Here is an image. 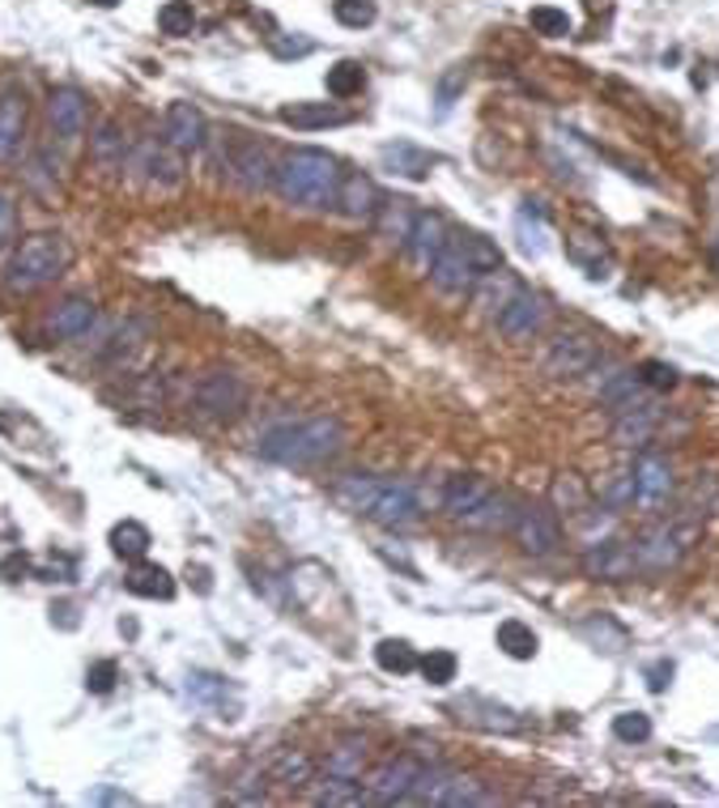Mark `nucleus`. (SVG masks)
<instances>
[{
    "instance_id": "37",
    "label": "nucleus",
    "mask_w": 719,
    "mask_h": 808,
    "mask_svg": "<svg viewBox=\"0 0 719 808\" xmlns=\"http://www.w3.org/2000/svg\"><path fill=\"white\" fill-rule=\"evenodd\" d=\"M324 86H328L333 98H358L362 86H366V72H362L358 60H336L328 77H324Z\"/></svg>"
},
{
    "instance_id": "7",
    "label": "nucleus",
    "mask_w": 719,
    "mask_h": 808,
    "mask_svg": "<svg viewBox=\"0 0 719 808\" xmlns=\"http://www.w3.org/2000/svg\"><path fill=\"white\" fill-rule=\"evenodd\" d=\"M217 162H221V175L235 188L252 191V196L273 188V175H277L273 154L260 141H252L247 132H221L217 137Z\"/></svg>"
},
{
    "instance_id": "9",
    "label": "nucleus",
    "mask_w": 719,
    "mask_h": 808,
    "mask_svg": "<svg viewBox=\"0 0 719 808\" xmlns=\"http://www.w3.org/2000/svg\"><path fill=\"white\" fill-rule=\"evenodd\" d=\"M193 408L196 417L226 426V422L243 417V408H247V383L235 371H205L193 387Z\"/></svg>"
},
{
    "instance_id": "4",
    "label": "nucleus",
    "mask_w": 719,
    "mask_h": 808,
    "mask_svg": "<svg viewBox=\"0 0 719 808\" xmlns=\"http://www.w3.org/2000/svg\"><path fill=\"white\" fill-rule=\"evenodd\" d=\"M499 268H503V252L485 235H452L447 247L439 252V260L431 264V282L439 294L464 298L481 286V277H490Z\"/></svg>"
},
{
    "instance_id": "6",
    "label": "nucleus",
    "mask_w": 719,
    "mask_h": 808,
    "mask_svg": "<svg viewBox=\"0 0 719 808\" xmlns=\"http://www.w3.org/2000/svg\"><path fill=\"white\" fill-rule=\"evenodd\" d=\"M69 264H72V247L65 235H51V230L26 235L13 247L9 264H4V289L9 294H35V289L51 286L56 277H65Z\"/></svg>"
},
{
    "instance_id": "43",
    "label": "nucleus",
    "mask_w": 719,
    "mask_h": 808,
    "mask_svg": "<svg viewBox=\"0 0 719 808\" xmlns=\"http://www.w3.org/2000/svg\"><path fill=\"white\" fill-rule=\"evenodd\" d=\"M333 18L345 30H366L380 18V9H375V0H333Z\"/></svg>"
},
{
    "instance_id": "11",
    "label": "nucleus",
    "mask_w": 719,
    "mask_h": 808,
    "mask_svg": "<svg viewBox=\"0 0 719 808\" xmlns=\"http://www.w3.org/2000/svg\"><path fill=\"white\" fill-rule=\"evenodd\" d=\"M604 354H600V341L588 333H558L550 341V349L541 357V366H545V375L553 380H583V375H592Z\"/></svg>"
},
{
    "instance_id": "1",
    "label": "nucleus",
    "mask_w": 719,
    "mask_h": 808,
    "mask_svg": "<svg viewBox=\"0 0 719 808\" xmlns=\"http://www.w3.org/2000/svg\"><path fill=\"white\" fill-rule=\"evenodd\" d=\"M333 499L354 511L362 520H375L384 528H408L422 515L417 502V485L413 481H392V476H371V473H349L333 485Z\"/></svg>"
},
{
    "instance_id": "26",
    "label": "nucleus",
    "mask_w": 719,
    "mask_h": 808,
    "mask_svg": "<svg viewBox=\"0 0 719 808\" xmlns=\"http://www.w3.org/2000/svg\"><path fill=\"white\" fill-rule=\"evenodd\" d=\"M366 758H371V745L362 737L336 740V749H328V758H324V775H333V779H362Z\"/></svg>"
},
{
    "instance_id": "17",
    "label": "nucleus",
    "mask_w": 719,
    "mask_h": 808,
    "mask_svg": "<svg viewBox=\"0 0 719 808\" xmlns=\"http://www.w3.org/2000/svg\"><path fill=\"white\" fill-rule=\"evenodd\" d=\"M95 324H98V307L90 298H81V294L60 298V303L48 311V319H43V328H48L56 341H81Z\"/></svg>"
},
{
    "instance_id": "18",
    "label": "nucleus",
    "mask_w": 719,
    "mask_h": 808,
    "mask_svg": "<svg viewBox=\"0 0 719 808\" xmlns=\"http://www.w3.org/2000/svg\"><path fill=\"white\" fill-rule=\"evenodd\" d=\"M447 238H452V230H447V221L439 214H422L417 209V221H413V230H408V260L417 264L422 273H431V264L439 260V252L447 247Z\"/></svg>"
},
{
    "instance_id": "8",
    "label": "nucleus",
    "mask_w": 719,
    "mask_h": 808,
    "mask_svg": "<svg viewBox=\"0 0 719 808\" xmlns=\"http://www.w3.org/2000/svg\"><path fill=\"white\" fill-rule=\"evenodd\" d=\"M698 528L695 520L686 523H656V528H648L639 541H634V553H639V571L643 574H664L672 571L690 549H695L698 541Z\"/></svg>"
},
{
    "instance_id": "19",
    "label": "nucleus",
    "mask_w": 719,
    "mask_h": 808,
    "mask_svg": "<svg viewBox=\"0 0 719 808\" xmlns=\"http://www.w3.org/2000/svg\"><path fill=\"white\" fill-rule=\"evenodd\" d=\"M162 137L175 154H196L205 145V116L193 102H170L167 119H162Z\"/></svg>"
},
{
    "instance_id": "47",
    "label": "nucleus",
    "mask_w": 719,
    "mask_h": 808,
    "mask_svg": "<svg viewBox=\"0 0 719 808\" xmlns=\"http://www.w3.org/2000/svg\"><path fill=\"white\" fill-rule=\"evenodd\" d=\"M464 81H469V72H464V69H447L443 77H439V90H434V102H439L434 111H439V116H447V111L456 107V98H460V90H464Z\"/></svg>"
},
{
    "instance_id": "32",
    "label": "nucleus",
    "mask_w": 719,
    "mask_h": 808,
    "mask_svg": "<svg viewBox=\"0 0 719 808\" xmlns=\"http://www.w3.org/2000/svg\"><path fill=\"white\" fill-rule=\"evenodd\" d=\"M567 256H571L588 277H597L600 282V277H604L600 268H609V243L600 235H583V230H579V235L567 238Z\"/></svg>"
},
{
    "instance_id": "52",
    "label": "nucleus",
    "mask_w": 719,
    "mask_h": 808,
    "mask_svg": "<svg viewBox=\"0 0 719 808\" xmlns=\"http://www.w3.org/2000/svg\"><path fill=\"white\" fill-rule=\"evenodd\" d=\"M13 235H18V209H13V200L0 191V243H9Z\"/></svg>"
},
{
    "instance_id": "54",
    "label": "nucleus",
    "mask_w": 719,
    "mask_h": 808,
    "mask_svg": "<svg viewBox=\"0 0 719 808\" xmlns=\"http://www.w3.org/2000/svg\"><path fill=\"white\" fill-rule=\"evenodd\" d=\"M648 677H651V681H648L651 690L664 693V690H669V681H672V664H656V668H651V672H648Z\"/></svg>"
},
{
    "instance_id": "30",
    "label": "nucleus",
    "mask_w": 719,
    "mask_h": 808,
    "mask_svg": "<svg viewBox=\"0 0 719 808\" xmlns=\"http://www.w3.org/2000/svg\"><path fill=\"white\" fill-rule=\"evenodd\" d=\"M26 132V98L22 95H0V162L13 158V149Z\"/></svg>"
},
{
    "instance_id": "40",
    "label": "nucleus",
    "mask_w": 719,
    "mask_h": 808,
    "mask_svg": "<svg viewBox=\"0 0 719 808\" xmlns=\"http://www.w3.org/2000/svg\"><path fill=\"white\" fill-rule=\"evenodd\" d=\"M158 30H162V35H170V39H184V35H193V30H196L193 0H167V4L158 9Z\"/></svg>"
},
{
    "instance_id": "20",
    "label": "nucleus",
    "mask_w": 719,
    "mask_h": 808,
    "mask_svg": "<svg viewBox=\"0 0 719 808\" xmlns=\"http://www.w3.org/2000/svg\"><path fill=\"white\" fill-rule=\"evenodd\" d=\"M597 401L618 417L626 408H634V404L648 401V387L639 380V371H626V366H613V371H604V380L597 383Z\"/></svg>"
},
{
    "instance_id": "2",
    "label": "nucleus",
    "mask_w": 719,
    "mask_h": 808,
    "mask_svg": "<svg viewBox=\"0 0 719 808\" xmlns=\"http://www.w3.org/2000/svg\"><path fill=\"white\" fill-rule=\"evenodd\" d=\"M341 179H345V170H341L333 154L303 145V149H289L286 158L277 162L273 191L294 209H336Z\"/></svg>"
},
{
    "instance_id": "33",
    "label": "nucleus",
    "mask_w": 719,
    "mask_h": 808,
    "mask_svg": "<svg viewBox=\"0 0 719 808\" xmlns=\"http://www.w3.org/2000/svg\"><path fill=\"white\" fill-rule=\"evenodd\" d=\"M520 289H524V286H520L511 273H503V268H499V273L481 277V286L473 289V294H477V307L485 311V315H494V319H499V311H503L506 303L520 294Z\"/></svg>"
},
{
    "instance_id": "12",
    "label": "nucleus",
    "mask_w": 719,
    "mask_h": 808,
    "mask_svg": "<svg viewBox=\"0 0 719 808\" xmlns=\"http://www.w3.org/2000/svg\"><path fill=\"white\" fill-rule=\"evenodd\" d=\"M422 766H426V761L413 758V753L380 761L371 775H362V805H375V808L405 805L408 787H413V779L422 775Z\"/></svg>"
},
{
    "instance_id": "24",
    "label": "nucleus",
    "mask_w": 719,
    "mask_h": 808,
    "mask_svg": "<svg viewBox=\"0 0 719 808\" xmlns=\"http://www.w3.org/2000/svg\"><path fill=\"white\" fill-rule=\"evenodd\" d=\"M315 758L307 753V749H282L277 753V761H273V770H268V779L273 784H282L286 791H307L315 779Z\"/></svg>"
},
{
    "instance_id": "50",
    "label": "nucleus",
    "mask_w": 719,
    "mask_h": 808,
    "mask_svg": "<svg viewBox=\"0 0 719 808\" xmlns=\"http://www.w3.org/2000/svg\"><path fill=\"white\" fill-rule=\"evenodd\" d=\"M188 693L200 698V702H214V698L226 693V681L214 677V672H193V677H188Z\"/></svg>"
},
{
    "instance_id": "49",
    "label": "nucleus",
    "mask_w": 719,
    "mask_h": 808,
    "mask_svg": "<svg viewBox=\"0 0 719 808\" xmlns=\"http://www.w3.org/2000/svg\"><path fill=\"white\" fill-rule=\"evenodd\" d=\"M639 380H643L648 392H669L672 383H677V371L664 366V362H643V366H639Z\"/></svg>"
},
{
    "instance_id": "29",
    "label": "nucleus",
    "mask_w": 719,
    "mask_h": 808,
    "mask_svg": "<svg viewBox=\"0 0 719 808\" xmlns=\"http://www.w3.org/2000/svg\"><path fill=\"white\" fill-rule=\"evenodd\" d=\"M90 154H95V162H102V167H124V158H128V132H124L120 119H102L98 124V132L90 137Z\"/></svg>"
},
{
    "instance_id": "36",
    "label": "nucleus",
    "mask_w": 719,
    "mask_h": 808,
    "mask_svg": "<svg viewBox=\"0 0 719 808\" xmlns=\"http://www.w3.org/2000/svg\"><path fill=\"white\" fill-rule=\"evenodd\" d=\"M145 170H149V179H158L162 188H175L179 179H184V167H179V154L170 149V145H145Z\"/></svg>"
},
{
    "instance_id": "51",
    "label": "nucleus",
    "mask_w": 719,
    "mask_h": 808,
    "mask_svg": "<svg viewBox=\"0 0 719 808\" xmlns=\"http://www.w3.org/2000/svg\"><path fill=\"white\" fill-rule=\"evenodd\" d=\"M273 56H282V60H294V56H312V39H273Z\"/></svg>"
},
{
    "instance_id": "46",
    "label": "nucleus",
    "mask_w": 719,
    "mask_h": 808,
    "mask_svg": "<svg viewBox=\"0 0 719 808\" xmlns=\"http://www.w3.org/2000/svg\"><path fill=\"white\" fill-rule=\"evenodd\" d=\"M613 737L626 740V745H643V740H651V719L643 711H622L613 719Z\"/></svg>"
},
{
    "instance_id": "34",
    "label": "nucleus",
    "mask_w": 719,
    "mask_h": 808,
    "mask_svg": "<svg viewBox=\"0 0 719 808\" xmlns=\"http://www.w3.org/2000/svg\"><path fill=\"white\" fill-rule=\"evenodd\" d=\"M149 545H154V541H149V528H145V523L124 520L111 528V553L124 558V562H141L145 553H149Z\"/></svg>"
},
{
    "instance_id": "44",
    "label": "nucleus",
    "mask_w": 719,
    "mask_h": 808,
    "mask_svg": "<svg viewBox=\"0 0 719 808\" xmlns=\"http://www.w3.org/2000/svg\"><path fill=\"white\" fill-rule=\"evenodd\" d=\"M141 341H145V324H137V319H132V324H124L120 333L111 336V345L102 349V357H107L111 366H124L128 357L141 349Z\"/></svg>"
},
{
    "instance_id": "22",
    "label": "nucleus",
    "mask_w": 719,
    "mask_h": 808,
    "mask_svg": "<svg viewBox=\"0 0 719 808\" xmlns=\"http://www.w3.org/2000/svg\"><path fill=\"white\" fill-rule=\"evenodd\" d=\"M277 119L286 124V128H298V132H319V128H341V124H349V111L345 107H333V102H286Z\"/></svg>"
},
{
    "instance_id": "41",
    "label": "nucleus",
    "mask_w": 719,
    "mask_h": 808,
    "mask_svg": "<svg viewBox=\"0 0 719 808\" xmlns=\"http://www.w3.org/2000/svg\"><path fill=\"white\" fill-rule=\"evenodd\" d=\"M597 499L604 502V511H622V506H634V473L622 469V473H609V481H600Z\"/></svg>"
},
{
    "instance_id": "42",
    "label": "nucleus",
    "mask_w": 719,
    "mask_h": 808,
    "mask_svg": "<svg viewBox=\"0 0 719 808\" xmlns=\"http://www.w3.org/2000/svg\"><path fill=\"white\" fill-rule=\"evenodd\" d=\"M528 26H532L536 35H545V39H567V35H571V13L558 9V4H536V9L528 13Z\"/></svg>"
},
{
    "instance_id": "48",
    "label": "nucleus",
    "mask_w": 719,
    "mask_h": 808,
    "mask_svg": "<svg viewBox=\"0 0 719 808\" xmlns=\"http://www.w3.org/2000/svg\"><path fill=\"white\" fill-rule=\"evenodd\" d=\"M116 681H120V668L111 664V660H98V664H90V672H86V690L90 693H111L116 690Z\"/></svg>"
},
{
    "instance_id": "27",
    "label": "nucleus",
    "mask_w": 719,
    "mask_h": 808,
    "mask_svg": "<svg viewBox=\"0 0 719 808\" xmlns=\"http://www.w3.org/2000/svg\"><path fill=\"white\" fill-rule=\"evenodd\" d=\"M124 588L132 595H141V600H170L175 595V579H170V571L154 566V562H137L128 571V579H124Z\"/></svg>"
},
{
    "instance_id": "53",
    "label": "nucleus",
    "mask_w": 719,
    "mask_h": 808,
    "mask_svg": "<svg viewBox=\"0 0 719 808\" xmlns=\"http://www.w3.org/2000/svg\"><path fill=\"white\" fill-rule=\"evenodd\" d=\"M26 571H30V562H26L22 553H13V558H4V562H0V579H9V583H18L13 574H26Z\"/></svg>"
},
{
    "instance_id": "55",
    "label": "nucleus",
    "mask_w": 719,
    "mask_h": 808,
    "mask_svg": "<svg viewBox=\"0 0 719 808\" xmlns=\"http://www.w3.org/2000/svg\"><path fill=\"white\" fill-rule=\"evenodd\" d=\"M95 4H102V9H116V4H120V0H95Z\"/></svg>"
},
{
    "instance_id": "10",
    "label": "nucleus",
    "mask_w": 719,
    "mask_h": 808,
    "mask_svg": "<svg viewBox=\"0 0 719 808\" xmlns=\"http://www.w3.org/2000/svg\"><path fill=\"white\" fill-rule=\"evenodd\" d=\"M506 532L515 536V545L524 549L528 558H550L562 545V523L545 502H515V520Z\"/></svg>"
},
{
    "instance_id": "15",
    "label": "nucleus",
    "mask_w": 719,
    "mask_h": 808,
    "mask_svg": "<svg viewBox=\"0 0 719 808\" xmlns=\"http://www.w3.org/2000/svg\"><path fill=\"white\" fill-rule=\"evenodd\" d=\"M499 333L506 341H532V336L541 333L545 324H550V307H545V298L541 294H532V289H520L503 311H499Z\"/></svg>"
},
{
    "instance_id": "31",
    "label": "nucleus",
    "mask_w": 719,
    "mask_h": 808,
    "mask_svg": "<svg viewBox=\"0 0 719 808\" xmlns=\"http://www.w3.org/2000/svg\"><path fill=\"white\" fill-rule=\"evenodd\" d=\"M413 221H417V209H413L408 200H384L380 214H375V226H380V235H384L392 247H405Z\"/></svg>"
},
{
    "instance_id": "35",
    "label": "nucleus",
    "mask_w": 719,
    "mask_h": 808,
    "mask_svg": "<svg viewBox=\"0 0 719 808\" xmlns=\"http://www.w3.org/2000/svg\"><path fill=\"white\" fill-rule=\"evenodd\" d=\"M439 805L447 808H460V805H494V796L485 791V787L473 779V775H456L452 770V779L443 787V796H439Z\"/></svg>"
},
{
    "instance_id": "39",
    "label": "nucleus",
    "mask_w": 719,
    "mask_h": 808,
    "mask_svg": "<svg viewBox=\"0 0 719 808\" xmlns=\"http://www.w3.org/2000/svg\"><path fill=\"white\" fill-rule=\"evenodd\" d=\"M375 660H380L384 672H396V677H405V672H413V668L422 664V656L405 639H384L375 647Z\"/></svg>"
},
{
    "instance_id": "25",
    "label": "nucleus",
    "mask_w": 719,
    "mask_h": 808,
    "mask_svg": "<svg viewBox=\"0 0 719 808\" xmlns=\"http://www.w3.org/2000/svg\"><path fill=\"white\" fill-rule=\"evenodd\" d=\"M550 502H553V511H562V515H571V520H583V515L592 511V485L575 473H558L550 485Z\"/></svg>"
},
{
    "instance_id": "13",
    "label": "nucleus",
    "mask_w": 719,
    "mask_h": 808,
    "mask_svg": "<svg viewBox=\"0 0 719 808\" xmlns=\"http://www.w3.org/2000/svg\"><path fill=\"white\" fill-rule=\"evenodd\" d=\"M630 473H634V506H643V511H660L677 490V473H672L669 455L643 452Z\"/></svg>"
},
{
    "instance_id": "14",
    "label": "nucleus",
    "mask_w": 719,
    "mask_h": 808,
    "mask_svg": "<svg viewBox=\"0 0 719 808\" xmlns=\"http://www.w3.org/2000/svg\"><path fill=\"white\" fill-rule=\"evenodd\" d=\"M583 574L600 579V583H626V579L643 574L634 541H592L588 553H583Z\"/></svg>"
},
{
    "instance_id": "38",
    "label": "nucleus",
    "mask_w": 719,
    "mask_h": 808,
    "mask_svg": "<svg viewBox=\"0 0 719 808\" xmlns=\"http://www.w3.org/2000/svg\"><path fill=\"white\" fill-rule=\"evenodd\" d=\"M494 639H499V647H503L511 660H532L536 656V634H532V625H524V621H503Z\"/></svg>"
},
{
    "instance_id": "23",
    "label": "nucleus",
    "mask_w": 719,
    "mask_h": 808,
    "mask_svg": "<svg viewBox=\"0 0 719 808\" xmlns=\"http://www.w3.org/2000/svg\"><path fill=\"white\" fill-rule=\"evenodd\" d=\"M380 205H384V200H380V188H375L366 175H358V170H354V175H345V179H341V191H336V209H341L345 217H354V221H362V217H375V214H380Z\"/></svg>"
},
{
    "instance_id": "16",
    "label": "nucleus",
    "mask_w": 719,
    "mask_h": 808,
    "mask_svg": "<svg viewBox=\"0 0 719 808\" xmlns=\"http://www.w3.org/2000/svg\"><path fill=\"white\" fill-rule=\"evenodd\" d=\"M86 119H90V102H86V95H81V90H72V86L51 90L48 124H51V132L60 137V145H77V141H81V132H86Z\"/></svg>"
},
{
    "instance_id": "21",
    "label": "nucleus",
    "mask_w": 719,
    "mask_h": 808,
    "mask_svg": "<svg viewBox=\"0 0 719 808\" xmlns=\"http://www.w3.org/2000/svg\"><path fill=\"white\" fill-rule=\"evenodd\" d=\"M656 430H660V408L651 401H643L613 417V443L618 447H648L651 439H656Z\"/></svg>"
},
{
    "instance_id": "3",
    "label": "nucleus",
    "mask_w": 719,
    "mask_h": 808,
    "mask_svg": "<svg viewBox=\"0 0 719 808\" xmlns=\"http://www.w3.org/2000/svg\"><path fill=\"white\" fill-rule=\"evenodd\" d=\"M345 447V426L336 417H307V422H286V426H273L260 434L256 452L268 464H282V469H312L333 460Z\"/></svg>"
},
{
    "instance_id": "28",
    "label": "nucleus",
    "mask_w": 719,
    "mask_h": 808,
    "mask_svg": "<svg viewBox=\"0 0 719 808\" xmlns=\"http://www.w3.org/2000/svg\"><path fill=\"white\" fill-rule=\"evenodd\" d=\"M384 167L392 170V175H405V179H426L434 167V158L426 154V149H417V145L408 141H396V145H384Z\"/></svg>"
},
{
    "instance_id": "45",
    "label": "nucleus",
    "mask_w": 719,
    "mask_h": 808,
    "mask_svg": "<svg viewBox=\"0 0 719 808\" xmlns=\"http://www.w3.org/2000/svg\"><path fill=\"white\" fill-rule=\"evenodd\" d=\"M422 677L431 681V686H452L456 681V668L460 660L452 656V651H431V656H422Z\"/></svg>"
},
{
    "instance_id": "5",
    "label": "nucleus",
    "mask_w": 719,
    "mask_h": 808,
    "mask_svg": "<svg viewBox=\"0 0 719 808\" xmlns=\"http://www.w3.org/2000/svg\"><path fill=\"white\" fill-rule=\"evenodd\" d=\"M443 511L447 520L460 528H473V532H503L515 520V502L506 499L503 490H494L485 476L477 473H460L447 481L443 490Z\"/></svg>"
}]
</instances>
